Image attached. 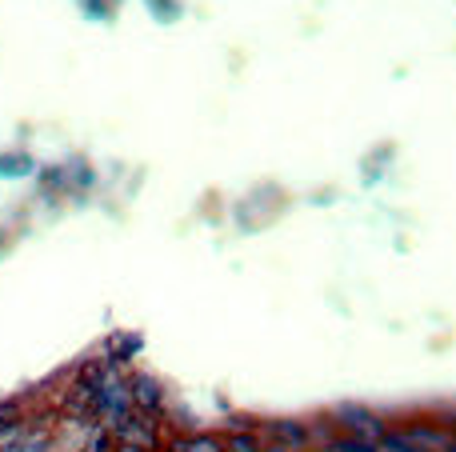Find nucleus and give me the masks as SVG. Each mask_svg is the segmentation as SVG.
<instances>
[{
	"instance_id": "f257e3e1",
	"label": "nucleus",
	"mask_w": 456,
	"mask_h": 452,
	"mask_svg": "<svg viewBox=\"0 0 456 452\" xmlns=\"http://www.w3.org/2000/svg\"><path fill=\"white\" fill-rule=\"evenodd\" d=\"M332 429L345 432V437L364 440V445H380V440L388 437V424L380 421L377 413H369V408H356V405L337 408V413H332Z\"/></svg>"
},
{
	"instance_id": "f03ea898",
	"label": "nucleus",
	"mask_w": 456,
	"mask_h": 452,
	"mask_svg": "<svg viewBox=\"0 0 456 452\" xmlns=\"http://www.w3.org/2000/svg\"><path fill=\"white\" fill-rule=\"evenodd\" d=\"M112 437H117V445L141 448V452H157L160 448V421L157 416H144V413H128V421L120 424Z\"/></svg>"
},
{
	"instance_id": "7ed1b4c3",
	"label": "nucleus",
	"mask_w": 456,
	"mask_h": 452,
	"mask_svg": "<svg viewBox=\"0 0 456 452\" xmlns=\"http://www.w3.org/2000/svg\"><path fill=\"white\" fill-rule=\"evenodd\" d=\"M396 432H401L417 452H449L452 448V432L444 429V424H433V421H412Z\"/></svg>"
},
{
	"instance_id": "20e7f679",
	"label": "nucleus",
	"mask_w": 456,
	"mask_h": 452,
	"mask_svg": "<svg viewBox=\"0 0 456 452\" xmlns=\"http://www.w3.org/2000/svg\"><path fill=\"white\" fill-rule=\"evenodd\" d=\"M265 437L273 440V445H284L292 452H308L313 448V424H305V421H268Z\"/></svg>"
},
{
	"instance_id": "39448f33",
	"label": "nucleus",
	"mask_w": 456,
	"mask_h": 452,
	"mask_svg": "<svg viewBox=\"0 0 456 452\" xmlns=\"http://www.w3.org/2000/svg\"><path fill=\"white\" fill-rule=\"evenodd\" d=\"M128 389H133V413H144V416H157L165 413V389H160L152 376H133L128 381Z\"/></svg>"
},
{
	"instance_id": "423d86ee",
	"label": "nucleus",
	"mask_w": 456,
	"mask_h": 452,
	"mask_svg": "<svg viewBox=\"0 0 456 452\" xmlns=\"http://www.w3.org/2000/svg\"><path fill=\"white\" fill-rule=\"evenodd\" d=\"M168 452H224V440H216V437H176V440H168Z\"/></svg>"
},
{
	"instance_id": "0eeeda50",
	"label": "nucleus",
	"mask_w": 456,
	"mask_h": 452,
	"mask_svg": "<svg viewBox=\"0 0 456 452\" xmlns=\"http://www.w3.org/2000/svg\"><path fill=\"white\" fill-rule=\"evenodd\" d=\"M28 429H32V424L24 421V416H20V421H12V424H4V429H0V452H20Z\"/></svg>"
},
{
	"instance_id": "6e6552de",
	"label": "nucleus",
	"mask_w": 456,
	"mask_h": 452,
	"mask_svg": "<svg viewBox=\"0 0 456 452\" xmlns=\"http://www.w3.org/2000/svg\"><path fill=\"white\" fill-rule=\"evenodd\" d=\"M316 452H377V445H364V440H356V437H345V432H337V437H332L329 445H321Z\"/></svg>"
},
{
	"instance_id": "1a4fd4ad",
	"label": "nucleus",
	"mask_w": 456,
	"mask_h": 452,
	"mask_svg": "<svg viewBox=\"0 0 456 452\" xmlns=\"http://www.w3.org/2000/svg\"><path fill=\"white\" fill-rule=\"evenodd\" d=\"M260 432H228L224 452H260Z\"/></svg>"
},
{
	"instance_id": "9d476101",
	"label": "nucleus",
	"mask_w": 456,
	"mask_h": 452,
	"mask_svg": "<svg viewBox=\"0 0 456 452\" xmlns=\"http://www.w3.org/2000/svg\"><path fill=\"white\" fill-rule=\"evenodd\" d=\"M377 452H417V448H412L409 440H404V437H401V432H396V429H388V437H385V440H380V445H377Z\"/></svg>"
},
{
	"instance_id": "9b49d317",
	"label": "nucleus",
	"mask_w": 456,
	"mask_h": 452,
	"mask_svg": "<svg viewBox=\"0 0 456 452\" xmlns=\"http://www.w3.org/2000/svg\"><path fill=\"white\" fill-rule=\"evenodd\" d=\"M12 421H20V405H12V400H8V405H0V429H4V424H12Z\"/></svg>"
},
{
	"instance_id": "f8f14e48",
	"label": "nucleus",
	"mask_w": 456,
	"mask_h": 452,
	"mask_svg": "<svg viewBox=\"0 0 456 452\" xmlns=\"http://www.w3.org/2000/svg\"><path fill=\"white\" fill-rule=\"evenodd\" d=\"M260 452H292V448H284V445H273V440H268V445L260 448Z\"/></svg>"
}]
</instances>
